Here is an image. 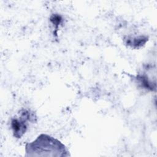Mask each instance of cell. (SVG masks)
Here are the masks:
<instances>
[{
	"instance_id": "3957f363",
	"label": "cell",
	"mask_w": 157,
	"mask_h": 157,
	"mask_svg": "<svg viewBox=\"0 0 157 157\" xmlns=\"http://www.w3.org/2000/svg\"><path fill=\"white\" fill-rule=\"evenodd\" d=\"M124 40H126V44L128 45L133 48H138L146 43V42L148 40V37L144 36L133 37H128L126 39H124Z\"/></svg>"
},
{
	"instance_id": "277c9868",
	"label": "cell",
	"mask_w": 157,
	"mask_h": 157,
	"mask_svg": "<svg viewBox=\"0 0 157 157\" xmlns=\"http://www.w3.org/2000/svg\"><path fill=\"white\" fill-rule=\"evenodd\" d=\"M50 21L51 23L53 24V26L55 27V29H56V31L58 30V26L62 23L63 21V18L62 17L57 14H53L50 17Z\"/></svg>"
},
{
	"instance_id": "6da1fadb",
	"label": "cell",
	"mask_w": 157,
	"mask_h": 157,
	"mask_svg": "<svg viewBox=\"0 0 157 157\" xmlns=\"http://www.w3.org/2000/svg\"><path fill=\"white\" fill-rule=\"evenodd\" d=\"M66 147L57 139L40 134L33 142L25 145L26 157H67L70 156Z\"/></svg>"
},
{
	"instance_id": "7a4b0ae2",
	"label": "cell",
	"mask_w": 157,
	"mask_h": 157,
	"mask_svg": "<svg viewBox=\"0 0 157 157\" xmlns=\"http://www.w3.org/2000/svg\"><path fill=\"white\" fill-rule=\"evenodd\" d=\"M18 116L10 119V128L13 136L16 139H20L26 132L29 123L37 122L36 113L29 109H22L18 112Z\"/></svg>"
}]
</instances>
